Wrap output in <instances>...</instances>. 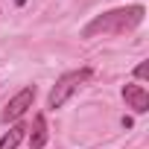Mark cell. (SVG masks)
<instances>
[{
    "label": "cell",
    "instance_id": "7a4b0ae2",
    "mask_svg": "<svg viewBox=\"0 0 149 149\" xmlns=\"http://www.w3.org/2000/svg\"><path fill=\"white\" fill-rule=\"evenodd\" d=\"M94 76V70L91 67H79V70H70V73H64V76H58V82L53 85V91H50V100H47V105L50 108H61L73 94H76L88 79Z\"/></svg>",
    "mask_w": 149,
    "mask_h": 149
},
{
    "label": "cell",
    "instance_id": "ba28073f",
    "mask_svg": "<svg viewBox=\"0 0 149 149\" xmlns=\"http://www.w3.org/2000/svg\"><path fill=\"white\" fill-rule=\"evenodd\" d=\"M15 3H18V6H24V3H26V0H15Z\"/></svg>",
    "mask_w": 149,
    "mask_h": 149
},
{
    "label": "cell",
    "instance_id": "52a82bcc",
    "mask_svg": "<svg viewBox=\"0 0 149 149\" xmlns=\"http://www.w3.org/2000/svg\"><path fill=\"white\" fill-rule=\"evenodd\" d=\"M134 76H137V79H146V76H149V64H146V61L134 67Z\"/></svg>",
    "mask_w": 149,
    "mask_h": 149
},
{
    "label": "cell",
    "instance_id": "277c9868",
    "mask_svg": "<svg viewBox=\"0 0 149 149\" xmlns=\"http://www.w3.org/2000/svg\"><path fill=\"white\" fill-rule=\"evenodd\" d=\"M123 100L134 114H146L149 111V94L143 85H123Z\"/></svg>",
    "mask_w": 149,
    "mask_h": 149
},
{
    "label": "cell",
    "instance_id": "8992f818",
    "mask_svg": "<svg viewBox=\"0 0 149 149\" xmlns=\"http://www.w3.org/2000/svg\"><path fill=\"white\" fill-rule=\"evenodd\" d=\"M24 132H26L24 126H12L3 137H0V149H15V146L24 140Z\"/></svg>",
    "mask_w": 149,
    "mask_h": 149
},
{
    "label": "cell",
    "instance_id": "3957f363",
    "mask_svg": "<svg viewBox=\"0 0 149 149\" xmlns=\"http://www.w3.org/2000/svg\"><path fill=\"white\" fill-rule=\"evenodd\" d=\"M32 100H35V85H26L24 91H18V94L6 102V108H3V114H0V120H3V123H9V120H21V117L26 114V108H32Z\"/></svg>",
    "mask_w": 149,
    "mask_h": 149
},
{
    "label": "cell",
    "instance_id": "5b68a950",
    "mask_svg": "<svg viewBox=\"0 0 149 149\" xmlns=\"http://www.w3.org/2000/svg\"><path fill=\"white\" fill-rule=\"evenodd\" d=\"M29 146H32V149H44V146H47V120H44V114H35V120H32Z\"/></svg>",
    "mask_w": 149,
    "mask_h": 149
},
{
    "label": "cell",
    "instance_id": "6da1fadb",
    "mask_svg": "<svg viewBox=\"0 0 149 149\" xmlns=\"http://www.w3.org/2000/svg\"><path fill=\"white\" fill-rule=\"evenodd\" d=\"M143 15H146V9L143 6H120V9H111V12H102V15H97L85 29H82V35L85 38H94V35H120V32H129V29H134L140 21H143Z\"/></svg>",
    "mask_w": 149,
    "mask_h": 149
}]
</instances>
